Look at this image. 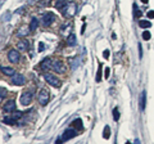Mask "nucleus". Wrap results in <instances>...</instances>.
I'll return each mask as SVG.
<instances>
[{
	"label": "nucleus",
	"instance_id": "20",
	"mask_svg": "<svg viewBox=\"0 0 154 144\" xmlns=\"http://www.w3.org/2000/svg\"><path fill=\"white\" fill-rule=\"evenodd\" d=\"M15 122H17V120H15L13 116H8V117H4V124H8V125H14Z\"/></svg>",
	"mask_w": 154,
	"mask_h": 144
},
{
	"label": "nucleus",
	"instance_id": "32",
	"mask_svg": "<svg viewBox=\"0 0 154 144\" xmlns=\"http://www.w3.org/2000/svg\"><path fill=\"white\" fill-rule=\"evenodd\" d=\"M103 56H104V58H108V57H109V50H105V52L103 53Z\"/></svg>",
	"mask_w": 154,
	"mask_h": 144
},
{
	"label": "nucleus",
	"instance_id": "11",
	"mask_svg": "<svg viewBox=\"0 0 154 144\" xmlns=\"http://www.w3.org/2000/svg\"><path fill=\"white\" fill-rule=\"evenodd\" d=\"M3 110L5 112H14L15 111V100H8V102L3 106Z\"/></svg>",
	"mask_w": 154,
	"mask_h": 144
},
{
	"label": "nucleus",
	"instance_id": "4",
	"mask_svg": "<svg viewBox=\"0 0 154 144\" xmlns=\"http://www.w3.org/2000/svg\"><path fill=\"white\" fill-rule=\"evenodd\" d=\"M8 59H9L10 63H18L19 61H21V54H19V50L17 49H10L9 52H8Z\"/></svg>",
	"mask_w": 154,
	"mask_h": 144
},
{
	"label": "nucleus",
	"instance_id": "23",
	"mask_svg": "<svg viewBox=\"0 0 154 144\" xmlns=\"http://www.w3.org/2000/svg\"><path fill=\"white\" fill-rule=\"evenodd\" d=\"M103 137H104V139H108V138L110 137V129H109V126L104 127V135H103Z\"/></svg>",
	"mask_w": 154,
	"mask_h": 144
},
{
	"label": "nucleus",
	"instance_id": "25",
	"mask_svg": "<svg viewBox=\"0 0 154 144\" xmlns=\"http://www.w3.org/2000/svg\"><path fill=\"white\" fill-rule=\"evenodd\" d=\"M118 118H119V111H118V108H114L113 110V120L114 121H118Z\"/></svg>",
	"mask_w": 154,
	"mask_h": 144
},
{
	"label": "nucleus",
	"instance_id": "34",
	"mask_svg": "<svg viewBox=\"0 0 154 144\" xmlns=\"http://www.w3.org/2000/svg\"><path fill=\"white\" fill-rule=\"evenodd\" d=\"M141 1H142V3H144V4H146V3H148V1H149V0H141Z\"/></svg>",
	"mask_w": 154,
	"mask_h": 144
},
{
	"label": "nucleus",
	"instance_id": "12",
	"mask_svg": "<svg viewBox=\"0 0 154 144\" xmlns=\"http://www.w3.org/2000/svg\"><path fill=\"white\" fill-rule=\"evenodd\" d=\"M30 48V42L26 40V39H23V40L18 41L17 44V49L19 50V52H26V50H28Z\"/></svg>",
	"mask_w": 154,
	"mask_h": 144
},
{
	"label": "nucleus",
	"instance_id": "8",
	"mask_svg": "<svg viewBox=\"0 0 154 144\" xmlns=\"http://www.w3.org/2000/svg\"><path fill=\"white\" fill-rule=\"evenodd\" d=\"M54 21H55V15L53 13H46V14H44V17H42V25L45 27H49Z\"/></svg>",
	"mask_w": 154,
	"mask_h": 144
},
{
	"label": "nucleus",
	"instance_id": "18",
	"mask_svg": "<svg viewBox=\"0 0 154 144\" xmlns=\"http://www.w3.org/2000/svg\"><path fill=\"white\" fill-rule=\"evenodd\" d=\"M38 27V19L37 18H32L30 23V30L31 31H36V29Z\"/></svg>",
	"mask_w": 154,
	"mask_h": 144
},
{
	"label": "nucleus",
	"instance_id": "30",
	"mask_svg": "<svg viewBox=\"0 0 154 144\" xmlns=\"http://www.w3.org/2000/svg\"><path fill=\"white\" fill-rule=\"evenodd\" d=\"M44 48H45L44 42H40V44H38V52H42V50H44Z\"/></svg>",
	"mask_w": 154,
	"mask_h": 144
},
{
	"label": "nucleus",
	"instance_id": "10",
	"mask_svg": "<svg viewBox=\"0 0 154 144\" xmlns=\"http://www.w3.org/2000/svg\"><path fill=\"white\" fill-rule=\"evenodd\" d=\"M52 66H53V62H52V58H49V57H46L42 59L41 62V64H40V67L42 71H48V69L52 68Z\"/></svg>",
	"mask_w": 154,
	"mask_h": 144
},
{
	"label": "nucleus",
	"instance_id": "31",
	"mask_svg": "<svg viewBox=\"0 0 154 144\" xmlns=\"http://www.w3.org/2000/svg\"><path fill=\"white\" fill-rule=\"evenodd\" d=\"M148 17L149 18H154V12L153 10H149L148 12Z\"/></svg>",
	"mask_w": 154,
	"mask_h": 144
},
{
	"label": "nucleus",
	"instance_id": "28",
	"mask_svg": "<svg viewBox=\"0 0 154 144\" xmlns=\"http://www.w3.org/2000/svg\"><path fill=\"white\" fill-rule=\"evenodd\" d=\"M13 117L15 120H18V118H21L22 117V112H19V111H15V113L13 115Z\"/></svg>",
	"mask_w": 154,
	"mask_h": 144
},
{
	"label": "nucleus",
	"instance_id": "6",
	"mask_svg": "<svg viewBox=\"0 0 154 144\" xmlns=\"http://www.w3.org/2000/svg\"><path fill=\"white\" fill-rule=\"evenodd\" d=\"M32 93L31 91H25L23 94L21 95V104L22 106H28V104H31V102H32Z\"/></svg>",
	"mask_w": 154,
	"mask_h": 144
},
{
	"label": "nucleus",
	"instance_id": "13",
	"mask_svg": "<svg viewBox=\"0 0 154 144\" xmlns=\"http://www.w3.org/2000/svg\"><path fill=\"white\" fill-rule=\"evenodd\" d=\"M30 32H31L30 27H27V26H22L21 29H19V30L17 31V36H18V37H26Z\"/></svg>",
	"mask_w": 154,
	"mask_h": 144
},
{
	"label": "nucleus",
	"instance_id": "7",
	"mask_svg": "<svg viewBox=\"0 0 154 144\" xmlns=\"http://www.w3.org/2000/svg\"><path fill=\"white\" fill-rule=\"evenodd\" d=\"M52 68H53L55 72H58V73H64V72H65V66H64V63H63L62 61H55V62H53Z\"/></svg>",
	"mask_w": 154,
	"mask_h": 144
},
{
	"label": "nucleus",
	"instance_id": "22",
	"mask_svg": "<svg viewBox=\"0 0 154 144\" xmlns=\"http://www.w3.org/2000/svg\"><path fill=\"white\" fill-rule=\"evenodd\" d=\"M72 126L77 127V129H82V121H81V118H76L72 121Z\"/></svg>",
	"mask_w": 154,
	"mask_h": 144
},
{
	"label": "nucleus",
	"instance_id": "16",
	"mask_svg": "<svg viewBox=\"0 0 154 144\" xmlns=\"http://www.w3.org/2000/svg\"><path fill=\"white\" fill-rule=\"evenodd\" d=\"M71 29H72V25H71V23L68 22V25L65 23V25H63V26L60 27V34L63 35V36H65L67 34H69V31H71Z\"/></svg>",
	"mask_w": 154,
	"mask_h": 144
},
{
	"label": "nucleus",
	"instance_id": "27",
	"mask_svg": "<svg viewBox=\"0 0 154 144\" xmlns=\"http://www.w3.org/2000/svg\"><path fill=\"white\" fill-rule=\"evenodd\" d=\"M134 10H135V17H140V15H141V12L137 9L136 5H134Z\"/></svg>",
	"mask_w": 154,
	"mask_h": 144
},
{
	"label": "nucleus",
	"instance_id": "1",
	"mask_svg": "<svg viewBox=\"0 0 154 144\" xmlns=\"http://www.w3.org/2000/svg\"><path fill=\"white\" fill-rule=\"evenodd\" d=\"M62 12H63L64 17L71 18V17H73V15L76 14V12H77V4L75 1H68L67 5L62 9Z\"/></svg>",
	"mask_w": 154,
	"mask_h": 144
},
{
	"label": "nucleus",
	"instance_id": "26",
	"mask_svg": "<svg viewBox=\"0 0 154 144\" xmlns=\"http://www.w3.org/2000/svg\"><path fill=\"white\" fill-rule=\"evenodd\" d=\"M150 37H152V35H150L149 31H144V32H142V39H144V40H149Z\"/></svg>",
	"mask_w": 154,
	"mask_h": 144
},
{
	"label": "nucleus",
	"instance_id": "15",
	"mask_svg": "<svg viewBox=\"0 0 154 144\" xmlns=\"http://www.w3.org/2000/svg\"><path fill=\"white\" fill-rule=\"evenodd\" d=\"M77 44L76 41V35L75 34H69L68 37H67V45L68 46H75Z\"/></svg>",
	"mask_w": 154,
	"mask_h": 144
},
{
	"label": "nucleus",
	"instance_id": "29",
	"mask_svg": "<svg viewBox=\"0 0 154 144\" xmlns=\"http://www.w3.org/2000/svg\"><path fill=\"white\" fill-rule=\"evenodd\" d=\"M100 72H102V66H99V71H98V75H96V83H99L102 76H100Z\"/></svg>",
	"mask_w": 154,
	"mask_h": 144
},
{
	"label": "nucleus",
	"instance_id": "9",
	"mask_svg": "<svg viewBox=\"0 0 154 144\" xmlns=\"http://www.w3.org/2000/svg\"><path fill=\"white\" fill-rule=\"evenodd\" d=\"M77 135V131L75 129H67L63 133V135H62V140L63 142H67L69 140V139H72V138H75Z\"/></svg>",
	"mask_w": 154,
	"mask_h": 144
},
{
	"label": "nucleus",
	"instance_id": "33",
	"mask_svg": "<svg viewBox=\"0 0 154 144\" xmlns=\"http://www.w3.org/2000/svg\"><path fill=\"white\" fill-rule=\"evenodd\" d=\"M109 76V68H105V77Z\"/></svg>",
	"mask_w": 154,
	"mask_h": 144
},
{
	"label": "nucleus",
	"instance_id": "17",
	"mask_svg": "<svg viewBox=\"0 0 154 144\" xmlns=\"http://www.w3.org/2000/svg\"><path fill=\"white\" fill-rule=\"evenodd\" d=\"M140 110L141 111H144L145 110V103H146V93L145 91H142L141 93V95H140Z\"/></svg>",
	"mask_w": 154,
	"mask_h": 144
},
{
	"label": "nucleus",
	"instance_id": "14",
	"mask_svg": "<svg viewBox=\"0 0 154 144\" xmlns=\"http://www.w3.org/2000/svg\"><path fill=\"white\" fill-rule=\"evenodd\" d=\"M0 71H1L5 76H13L15 73V69H13L12 67H4V66L0 67Z\"/></svg>",
	"mask_w": 154,
	"mask_h": 144
},
{
	"label": "nucleus",
	"instance_id": "2",
	"mask_svg": "<svg viewBox=\"0 0 154 144\" xmlns=\"http://www.w3.org/2000/svg\"><path fill=\"white\" fill-rule=\"evenodd\" d=\"M49 99H50V93L48 89H41L40 93H38V95H37V100H38V103L41 104V106H46L49 102Z\"/></svg>",
	"mask_w": 154,
	"mask_h": 144
},
{
	"label": "nucleus",
	"instance_id": "3",
	"mask_svg": "<svg viewBox=\"0 0 154 144\" xmlns=\"http://www.w3.org/2000/svg\"><path fill=\"white\" fill-rule=\"evenodd\" d=\"M44 79H45L46 83H48L49 85H52L53 88H60V85H62L60 80L57 79V76L52 75V73H45V75H44Z\"/></svg>",
	"mask_w": 154,
	"mask_h": 144
},
{
	"label": "nucleus",
	"instance_id": "5",
	"mask_svg": "<svg viewBox=\"0 0 154 144\" xmlns=\"http://www.w3.org/2000/svg\"><path fill=\"white\" fill-rule=\"evenodd\" d=\"M13 85H17V86H22V85L26 84V77L21 75V73H14L12 76V81H10Z\"/></svg>",
	"mask_w": 154,
	"mask_h": 144
},
{
	"label": "nucleus",
	"instance_id": "19",
	"mask_svg": "<svg viewBox=\"0 0 154 144\" xmlns=\"http://www.w3.org/2000/svg\"><path fill=\"white\" fill-rule=\"evenodd\" d=\"M139 26H140L141 29H149V27L152 26V22H150V21H144V19H140V21H139Z\"/></svg>",
	"mask_w": 154,
	"mask_h": 144
},
{
	"label": "nucleus",
	"instance_id": "24",
	"mask_svg": "<svg viewBox=\"0 0 154 144\" xmlns=\"http://www.w3.org/2000/svg\"><path fill=\"white\" fill-rule=\"evenodd\" d=\"M7 96V90L4 88H0V103L3 102V99Z\"/></svg>",
	"mask_w": 154,
	"mask_h": 144
},
{
	"label": "nucleus",
	"instance_id": "21",
	"mask_svg": "<svg viewBox=\"0 0 154 144\" xmlns=\"http://www.w3.org/2000/svg\"><path fill=\"white\" fill-rule=\"evenodd\" d=\"M67 5V0H57V4H55V7H57V9H63V8Z\"/></svg>",
	"mask_w": 154,
	"mask_h": 144
}]
</instances>
